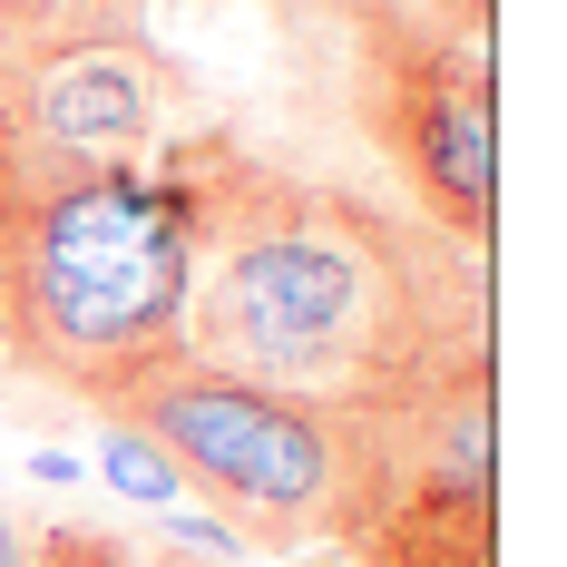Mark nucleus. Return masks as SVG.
Instances as JSON below:
<instances>
[{"label":"nucleus","mask_w":567,"mask_h":567,"mask_svg":"<svg viewBox=\"0 0 567 567\" xmlns=\"http://www.w3.org/2000/svg\"><path fill=\"white\" fill-rule=\"evenodd\" d=\"M186 216V352L323 411L401 392L489 342V265L342 176L275 167L235 137L167 157Z\"/></svg>","instance_id":"nucleus-1"},{"label":"nucleus","mask_w":567,"mask_h":567,"mask_svg":"<svg viewBox=\"0 0 567 567\" xmlns=\"http://www.w3.org/2000/svg\"><path fill=\"white\" fill-rule=\"evenodd\" d=\"M186 342V216L147 157L0 147V372L109 411Z\"/></svg>","instance_id":"nucleus-2"},{"label":"nucleus","mask_w":567,"mask_h":567,"mask_svg":"<svg viewBox=\"0 0 567 567\" xmlns=\"http://www.w3.org/2000/svg\"><path fill=\"white\" fill-rule=\"evenodd\" d=\"M352 567H499V352H451L401 392L342 411Z\"/></svg>","instance_id":"nucleus-3"},{"label":"nucleus","mask_w":567,"mask_h":567,"mask_svg":"<svg viewBox=\"0 0 567 567\" xmlns=\"http://www.w3.org/2000/svg\"><path fill=\"white\" fill-rule=\"evenodd\" d=\"M127 421L137 441H157L176 460L186 489H206L216 518L255 548H333L342 518V411L293 401L275 382H245L206 352H157L127 392L99 411Z\"/></svg>","instance_id":"nucleus-4"},{"label":"nucleus","mask_w":567,"mask_h":567,"mask_svg":"<svg viewBox=\"0 0 567 567\" xmlns=\"http://www.w3.org/2000/svg\"><path fill=\"white\" fill-rule=\"evenodd\" d=\"M352 40V127L401 176L411 216L489 255L499 226V79L489 30H460L421 0H333Z\"/></svg>","instance_id":"nucleus-5"},{"label":"nucleus","mask_w":567,"mask_h":567,"mask_svg":"<svg viewBox=\"0 0 567 567\" xmlns=\"http://www.w3.org/2000/svg\"><path fill=\"white\" fill-rule=\"evenodd\" d=\"M167 117V79L157 59L117 30H79L50 50L0 69V127L10 147H50V157H147Z\"/></svg>","instance_id":"nucleus-6"},{"label":"nucleus","mask_w":567,"mask_h":567,"mask_svg":"<svg viewBox=\"0 0 567 567\" xmlns=\"http://www.w3.org/2000/svg\"><path fill=\"white\" fill-rule=\"evenodd\" d=\"M109 480H117V489H137V499H167V489H186V480H176V460L157 451V441H137L127 421H109Z\"/></svg>","instance_id":"nucleus-7"},{"label":"nucleus","mask_w":567,"mask_h":567,"mask_svg":"<svg viewBox=\"0 0 567 567\" xmlns=\"http://www.w3.org/2000/svg\"><path fill=\"white\" fill-rule=\"evenodd\" d=\"M30 567H137V548L109 538V528H40L30 538Z\"/></svg>","instance_id":"nucleus-8"},{"label":"nucleus","mask_w":567,"mask_h":567,"mask_svg":"<svg viewBox=\"0 0 567 567\" xmlns=\"http://www.w3.org/2000/svg\"><path fill=\"white\" fill-rule=\"evenodd\" d=\"M0 567H30V518L0 499Z\"/></svg>","instance_id":"nucleus-9"},{"label":"nucleus","mask_w":567,"mask_h":567,"mask_svg":"<svg viewBox=\"0 0 567 567\" xmlns=\"http://www.w3.org/2000/svg\"><path fill=\"white\" fill-rule=\"evenodd\" d=\"M421 10H441V20H460V30H489V0H421Z\"/></svg>","instance_id":"nucleus-10"},{"label":"nucleus","mask_w":567,"mask_h":567,"mask_svg":"<svg viewBox=\"0 0 567 567\" xmlns=\"http://www.w3.org/2000/svg\"><path fill=\"white\" fill-rule=\"evenodd\" d=\"M137 567H216V558H196V548H157V558H137Z\"/></svg>","instance_id":"nucleus-11"},{"label":"nucleus","mask_w":567,"mask_h":567,"mask_svg":"<svg viewBox=\"0 0 567 567\" xmlns=\"http://www.w3.org/2000/svg\"><path fill=\"white\" fill-rule=\"evenodd\" d=\"M0 147H10V127H0Z\"/></svg>","instance_id":"nucleus-12"}]
</instances>
